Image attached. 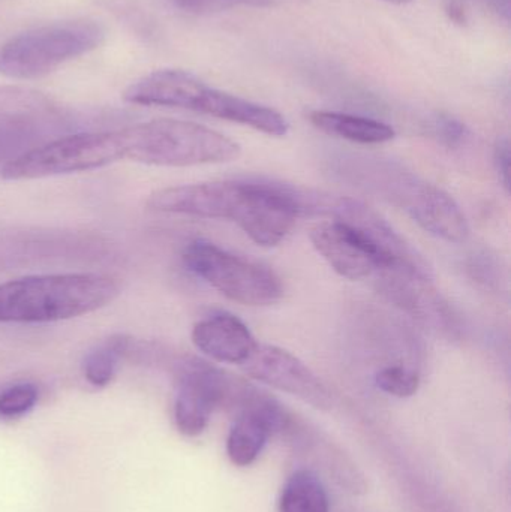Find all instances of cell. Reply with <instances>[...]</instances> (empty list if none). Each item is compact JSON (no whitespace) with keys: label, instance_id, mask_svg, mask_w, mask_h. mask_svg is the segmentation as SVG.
Listing matches in <instances>:
<instances>
[{"label":"cell","instance_id":"cell-1","mask_svg":"<svg viewBox=\"0 0 511 512\" xmlns=\"http://www.w3.org/2000/svg\"><path fill=\"white\" fill-rule=\"evenodd\" d=\"M120 282L110 274H38L0 283V324H44L96 312L113 303Z\"/></svg>","mask_w":511,"mask_h":512},{"label":"cell","instance_id":"cell-2","mask_svg":"<svg viewBox=\"0 0 511 512\" xmlns=\"http://www.w3.org/2000/svg\"><path fill=\"white\" fill-rule=\"evenodd\" d=\"M116 132L122 159L155 167L224 164L242 153L227 135L185 120H150Z\"/></svg>","mask_w":511,"mask_h":512},{"label":"cell","instance_id":"cell-3","mask_svg":"<svg viewBox=\"0 0 511 512\" xmlns=\"http://www.w3.org/2000/svg\"><path fill=\"white\" fill-rule=\"evenodd\" d=\"M105 32L95 21H65L27 30L0 47V74L33 80L98 48Z\"/></svg>","mask_w":511,"mask_h":512},{"label":"cell","instance_id":"cell-4","mask_svg":"<svg viewBox=\"0 0 511 512\" xmlns=\"http://www.w3.org/2000/svg\"><path fill=\"white\" fill-rule=\"evenodd\" d=\"M183 262L195 276L234 303L264 307L284 297V286L275 271L213 243L192 242L183 252Z\"/></svg>","mask_w":511,"mask_h":512},{"label":"cell","instance_id":"cell-5","mask_svg":"<svg viewBox=\"0 0 511 512\" xmlns=\"http://www.w3.org/2000/svg\"><path fill=\"white\" fill-rule=\"evenodd\" d=\"M122 161L116 131L62 135L24 150L6 162L2 177L11 182L86 173Z\"/></svg>","mask_w":511,"mask_h":512},{"label":"cell","instance_id":"cell-6","mask_svg":"<svg viewBox=\"0 0 511 512\" xmlns=\"http://www.w3.org/2000/svg\"><path fill=\"white\" fill-rule=\"evenodd\" d=\"M311 242L327 264L345 279L360 280L387 268L410 267L384 251L365 228L344 219L317 225L311 231Z\"/></svg>","mask_w":511,"mask_h":512},{"label":"cell","instance_id":"cell-7","mask_svg":"<svg viewBox=\"0 0 511 512\" xmlns=\"http://www.w3.org/2000/svg\"><path fill=\"white\" fill-rule=\"evenodd\" d=\"M305 210V198L284 186L243 182L231 221L258 246L273 248L291 233Z\"/></svg>","mask_w":511,"mask_h":512},{"label":"cell","instance_id":"cell-8","mask_svg":"<svg viewBox=\"0 0 511 512\" xmlns=\"http://www.w3.org/2000/svg\"><path fill=\"white\" fill-rule=\"evenodd\" d=\"M177 394L174 421L182 435H201L213 411L225 405L233 376L195 357H179L174 361Z\"/></svg>","mask_w":511,"mask_h":512},{"label":"cell","instance_id":"cell-9","mask_svg":"<svg viewBox=\"0 0 511 512\" xmlns=\"http://www.w3.org/2000/svg\"><path fill=\"white\" fill-rule=\"evenodd\" d=\"M387 191L426 233L449 243H464L470 225L455 198L443 189L411 176L387 177Z\"/></svg>","mask_w":511,"mask_h":512},{"label":"cell","instance_id":"cell-10","mask_svg":"<svg viewBox=\"0 0 511 512\" xmlns=\"http://www.w3.org/2000/svg\"><path fill=\"white\" fill-rule=\"evenodd\" d=\"M240 367L251 378L299 397L314 408H332V394L323 381L296 355L285 349L257 345Z\"/></svg>","mask_w":511,"mask_h":512},{"label":"cell","instance_id":"cell-11","mask_svg":"<svg viewBox=\"0 0 511 512\" xmlns=\"http://www.w3.org/2000/svg\"><path fill=\"white\" fill-rule=\"evenodd\" d=\"M62 108L24 87L0 86V147L17 146L62 128Z\"/></svg>","mask_w":511,"mask_h":512},{"label":"cell","instance_id":"cell-12","mask_svg":"<svg viewBox=\"0 0 511 512\" xmlns=\"http://www.w3.org/2000/svg\"><path fill=\"white\" fill-rule=\"evenodd\" d=\"M216 95L218 89L207 86L191 72L161 69L131 84L123 98L135 105L182 108L210 116Z\"/></svg>","mask_w":511,"mask_h":512},{"label":"cell","instance_id":"cell-13","mask_svg":"<svg viewBox=\"0 0 511 512\" xmlns=\"http://www.w3.org/2000/svg\"><path fill=\"white\" fill-rule=\"evenodd\" d=\"M242 182H209L159 189L149 197L150 209L204 219H233Z\"/></svg>","mask_w":511,"mask_h":512},{"label":"cell","instance_id":"cell-14","mask_svg":"<svg viewBox=\"0 0 511 512\" xmlns=\"http://www.w3.org/2000/svg\"><path fill=\"white\" fill-rule=\"evenodd\" d=\"M380 289L389 300L426 324L452 330L453 318L440 295L431 289L428 273L410 267L381 270Z\"/></svg>","mask_w":511,"mask_h":512},{"label":"cell","instance_id":"cell-15","mask_svg":"<svg viewBox=\"0 0 511 512\" xmlns=\"http://www.w3.org/2000/svg\"><path fill=\"white\" fill-rule=\"evenodd\" d=\"M192 342L206 357L239 366L258 345L248 325L231 313H218L197 322L192 330Z\"/></svg>","mask_w":511,"mask_h":512},{"label":"cell","instance_id":"cell-16","mask_svg":"<svg viewBox=\"0 0 511 512\" xmlns=\"http://www.w3.org/2000/svg\"><path fill=\"white\" fill-rule=\"evenodd\" d=\"M309 122L324 134L357 144L389 143L396 137L395 129L380 120L338 111H311Z\"/></svg>","mask_w":511,"mask_h":512},{"label":"cell","instance_id":"cell-17","mask_svg":"<svg viewBox=\"0 0 511 512\" xmlns=\"http://www.w3.org/2000/svg\"><path fill=\"white\" fill-rule=\"evenodd\" d=\"M329 496L317 475L297 471L288 478L279 499V512H329Z\"/></svg>","mask_w":511,"mask_h":512},{"label":"cell","instance_id":"cell-18","mask_svg":"<svg viewBox=\"0 0 511 512\" xmlns=\"http://www.w3.org/2000/svg\"><path fill=\"white\" fill-rule=\"evenodd\" d=\"M129 340L131 339L125 336L111 337L105 345L99 346L84 357L83 375L90 385L104 388L113 381L117 363L128 351Z\"/></svg>","mask_w":511,"mask_h":512},{"label":"cell","instance_id":"cell-19","mask_svg":"<svg viewBox=\"0 0 511 512\" xmlns=\"http://www.w3.org/2000/svg\"><path fill=\"white\" fill-rule=\"evenodd\" d=\"M375 384L384 393L405 399V397L414 396L419 390L420 375L410 367L393 364L378 370L375 375Z\"/></svg>","mask_w":511,"mask_h":512},{"label":"cell","instance_id":"cell-20","mask_svg":"<svg viewBox=\"0 0 511 512\" xmlns=\"http://www.w3.org/2000/svg\"><path fill=\"white\" fill-rule=\"evenodd\" d=\"M36 402H38V388L35 385H12L0 393V417H21L32 411Z\"/></svg>","mask_w":511,"mask_h":512},{"label":"cell","instance_id":"cell-21","mask_svg":"<svg viewBox=\"0 0 511 512\" xmlns=\"http://www.w3.org/2000/svg\"><path fill=\"white\" fill-rule=\"evenodd\" d=\"M278 2L279 0H173L177 8L197 15L216 14V12L230 11L240 6L270 8Z\"/></svg>","mask_w":511,"mask_h":512},{"label":"cell","instance_id":"cell-22","mask_svg":"<svg viewBox=\"0 0 511 512\" xmlns=\"http://www.w3.org/2000/svg\"><path fill=\"white\" fill-rule=\"evenodd\" d=\"M432 132L444 146L452 149L462 146L470 135L467 125L452 116H438L432 122Z\"/></svg>","mask_w":511,"mask_h":512},{"label":"cell","instance_id":"cell-23","mask_svg":"<svg viewBox=\"0 0 511 512\" xmlns=\"http://www.w3.org/2000/svg\"><path fill=\"white\" fill-rule=\"evenodd\" d=\"M495 168H497L498 177H500L501 185L506 188V191H510V177H511V153L510 143L507 138L498 141L495 146L494 153Z\"/></svg>","mask_w":511,"mask_h":512},{"label":"cell","instance_id":"cell-24","mask_svg":"<svg viewBox=\"0 0 511 512\" xmlns=\"http://www.w3.org/2000/svg\"><path fill=\"white\" fill-rule=\"evenodd\" d=\"M486 5L491 6L498 14L503 15L506 20L510 17V0H483Z\"/></svg>","mask_w":511,"mask_h":512},{"label":"cell","instance_id":"cell-25","mask_svg":"<svg viewBox=\"0 0 511 512\" xmlns=\"http://www.w3.org/2000/svg\"><path fill=\"white\" fill-rule=\"evenodd\" d=\"M450 18L456 23H465L467 21V17H465L464 9L458 5V3H453L449 8Z\"/></svg>","mask_w":511,"mask_h":512},{"label":"cell","instance_id":"cell-26","mask_svg":"<svg viewBox=\"0 0 511 512\" xmlns=\"http://www.w3.org/2000/svg\"><path fill=\"white\" fill-rule=\"evenodd\" d=\"M386 2L396 3V5H404V3L413 2V0H386Z\"/></svg>","mask_w":511,"mask_h":512}]
</instances>
